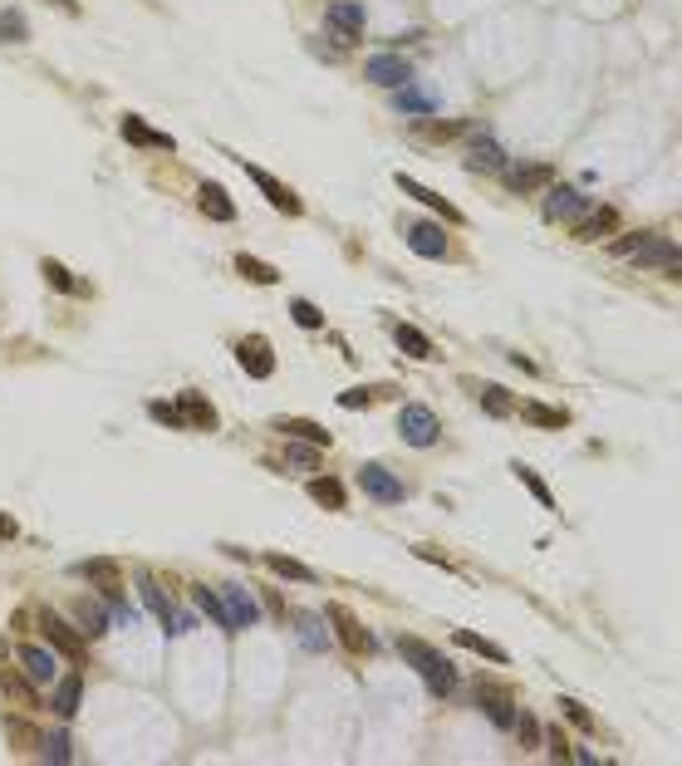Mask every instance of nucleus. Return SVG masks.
I'll return each instance as SVG.
<instances>
[{"instance_id": "obj_1", "label": "nucleus", "mask_w": 682, "mask_h": 766, "mask_svg": "<svg viewBox=\"0 0 682 766\" xmlns=\"http://www.w3.org/2000/svg\"><path fill=\"white\" fill-rule=\"evenodd\" d=\"M398 653H403V659L422 673V683H428L432 698H452V692H457V663L447 659V653H437L432 643L403 634V639H398Z\"/></svg>"}, {"instance_id": "obj_2", "label": "nucleus", "mask_w": 682, "mask_h": 766, "mask_svg": "<svg viewBox=\"0 0 682 766\" xmlns=\"http://www.w3.org/2000/svg\"><path fill=\"white\" fill-rule=\"evenodd\" d=\"M359 492L369 496V502H379V506L408 502V482L398 477V472H388L383 462H363L359 467Z\"/></svg>"}, {"instance_id": "obj_3", "label": "nucleus", "mask_w": 682, "mask_h": 766, "mask_svg": "<svg viewBox=\"0 0 682 766\" xmlns=\"http://www.w3.org/2000/svg\"><path fill=\"white\" fill-rule=\"evenodd\" d=\"M398 433H403L408 447H432L437 437H442V423H437V413L428 403H403V413H398Z\"/></svg>"}, {"instance_id": "obj_4", "label": "nucleus", "mask_w": 682, "mask_h": 766, "mask_svg": "<svg viewBox=\"0 0 682 766\" xmlns=\"http://www.w3.org/2000/svg\"><path fill=\"white\" fill-rule=\"evenodd\" d=\"M241 173H246V177L255 182V187L265 192V202H271L275 212H285V216H300V212H304V202L295 197V192H290V187H285V182H280V177H271V173H265V167H255L251 157H241Z\"/></svg>"}, {"instance_id": "obj_5", "label": "nucleus", "mask_w": 682, "mask_h": 766, "mask_svg": "<svg viewBox=\"0 0 682 766\" xmlns=\"http://www.w3.org/2000/svg\"><path fill=\"white\" fill-rule=\"evenodd\" d=\"M633 261H638V265H657V271H663L667 281H682L677 241H673V236H657V231H648V241H643V246L633 251Z\"/></svg>"}, {"instance_id": "obj_6", "label": "nucleus", "mask_w": 682, "mask_h": 766, "mask_svg": "<svg viewBox=\"0 0 682 766\" xmlns=\"http://www.w3.org/2000/svg\"><path fill=\"white\" fill-rule=\"evenodd\" d=\"M324 624H334V639L344 643L349 653H373V634H363V624L344 610V604H329V610H324Z\"/></svg>"}, {"instance_id": "obj_7", "label": "nucleus", "mask_w": 682, "mask_h": 766, "mask_svg": "<svg viewBox=\"0 0 682 766\" xmlns=\"http://www.w3.org/2000/svg\"><path fill=\"white\" fill-rule=\"evenodd\" d=\"M403 236H408V246L418 255H428V261H447V255H452V241H447V231L437 222H408Z\"/></svg>"}, {"instance_id": "obj_8", "label": "nucleus", "mask_w": 682, "mask_h": 766, "mask_svg": "<svg viewBox=\"0 0 682 766\" xmlns=\"http://www.w3.org/2000/svg\"><path fill=\"white\" fill-rule=\"evenodd\" d=\"M20 668H25V678L35 688H50L59 678V653L50 643H25V649H20Z\"/></svg>"}, {"instance_id": "obj_9", "label": "nucleus", "mask_w": 682, "mask_h": 766, "mask_svg": "<svg viewBox=\"0 0 682 766\" xmlns=\"http://www.w3.org/2000/svg\"><path fill=\"white\" fill-rule=\"evenodd\" d=\"M324 25L334 30L344 45H354L363 35V5H359V0H329V5H324Z\"/></svg>"}, {"instance_id": "obj_10", "label": "nucleus", "mask_w": 682, "mask_h": 766, "mask_svg": "<svg viewBox=\"0 0 682 766\" xmlns=\"http://www.w3.org/2000/svg\"><path fill=\"white\" fill-rule=\"evenodd\" d=\"M40 629H44V643H50L59 659L84 663V634H79V629H69L59 614H40Z\"/></svg>"}, {"instance_id": "obj_11", "label": "nucleus", "mask_w": 682, "mask_h": 766, "mask_svg": "<svg viewBox=\"0 0 682 766\" xmlns=\"http://www.w3.org/2000/svg\"><path fill=\"white\" fill-rule=\"evenodd\" d=\"M236 363L251 373V379H271L275 373V354H271V339L265 334H246L236 344Z\"/></svg>"}, {"instance_id": "obj_12", "label": "nucleus", "mask_w": 682, "mask_h": 766, "mask_svg": "<svg viewBox=\"0 0 682 766\" xmlns=\"http://www.w3.org/2000/svg\"><path fill=\"white\" fill-rule=\"evenodd\" d=\"M222 604H226V614H231V629H255L261 624V604H255V594L246 590V585H222Z\"/></svg>"}, {"instance_id": "obj_13", "label": "nucleus", "mask_w": 682, "mask_h": 766, "mask_svg": "<svg viewBox=\"0 0 682 766\" xmlns=\"http://www.w3.org/2000/svg\"><path fill=\"white\" fill-rule=\"evenodd\" d=\"M363 75H369V84H383V89H403V84H412V79H418V75H412V65H408L403 55H373Z\"/></svg>"}, {"instance_id": "obj_14", "label": "nucleus", "mask_w": 682, "mask_h": 766, "mask_svg": "<svg viewBox=\"0 0 682 766\" xmlns=\"http://www.w3.org/2000/svg\"><path fill=\"white\" fill-rule=\"evenodd\" d=\"M589 206L579 187H565V182H555L550 192H545V222H575V216Z\"/></svg>"}, {"instance_id": "obj_15", "label": "nucleus", "mask_w": 682, "mask_h": 766, "mask_svg": "<svg viewBox=\"0 0 682 766\" xmlns=\"http://www.w3.org/2000/svg\"><path fill=\"white\" fill-rule=\"evenodd\" d=\"M177 418H182V428H192V433H216V408L206 403L197 388L177 393Z\"/></svg>"}, {"instance_id": "obj_16", "label": "nucleus", "mask_w": 682, "mask_h": 766, "mask_svg": "<svg viewBox=\"0 0 682 766\" xmlns=\"http://www.w3.org/2000/svg\"><path fill=\"white\" fill-rule=\"evenodd\" d=\"M79 698H84V673H59L50 683V712L64 717V722L79 712Z\"/></svg>"}, {"instance_id": "obj_17", "label": "nucleus", "mask_w": 682, "mask_h": 766, "mask_svg": "<svg viewBox=\"0 0 682 766\" xmlns=\"http://www.w3.org/2000/svg\"><path fill=\"white\" fill-rule=\"evenodd\" d=\"M501 182L516 192V197H526V192H535V187L550 182V167H545V163H506L501 167Z\"/></svg>"}, {"instance_id": "obj_18", "label": "nucleus", "mask_w": 682, "mask_h": 766, "mask_svg": "<svg viewBox=\"0 0 682 766\" xmlns=\"http://www.w3.org/2000/svg\"><path fill=\"white\" fill-rule=\"evenodd\" d=\"M138 590H143V604H148V610L157 614V624H163V634H167V639H173V634H182V629H177V610L167 604L163 585H157L153 575H138Z\"/></svg>"}, {"instance_id": "obj_19", "label": "nucleus", "mask_w": 682, "mask_h": 766, "mask_svg": "<svg viewBox=\"0 0 682 766\" xmlns=\"http://www.w3.org/2000/svg\"><path fill=\"white\" fill-rule=\"evenodd\" d=\"M614 226H618V212H614V206H584V212L575 216V241H599V236H608Z\"/></svg>"}, {"instance_id": "obj_20", "label": "nucleus", "mask_w": 682, "mask_h": 766, "mask_svg": "<svg viewBox=\"0 0 682 766\" xmlns=\"http://www.w3.org/2000/svg\"><path fill=\"white\" fill-rule=\"evenodd\" d=\"M118 133H124L128 143H138V148H153V153H173L177 143H173V133H157V128H148L138 114H128L124 124H118Z\"/></svg>"}, {"instance_id": "obj_21", "label": "nucleus", "mask_w": 682, "mask_h": 766, "mask_svg": "<svg viewBox=\"0 0 682 766\" xmlns=\"http://www.w3.org/2000/svg\"><path fill=\"white\" fill-rule=\"evenodd\" d=\"M271 428H275V433H285V437H295V443H310V447H320V453H324L329 443H334V433H329V428H320L314 418H275Z\"/></svg>"}, {"instance_id": "obj_22", "label": "nucleus", "mask_w": 682, "mask_h": 766, "mask_svg": "<svg viewBox=\"0 0 682 766\" xmlns=\"http://www.w3.org/2000/svg\"><path fill=\"white\" fill-rule=\"evenodd\" d=\"M393 182H398V187H403V192H408V197H412V202L432 206V212H437V216H447V222H461V212H457V206H452V202H447V197H437V192H432V187H422V182H418V177L398 173Z\"/></svg>"}, {"instance_id": "obj_23", "label": "nucleus", "mask_w": 682, "mask_h": 766, "mask_svg": "<svg viewBox=\"0 0 682 766\" xmlns=\"http://www.w3.org/2000/svg\"><path fill=\"white\" fill-rule=\"evenodd\" d=\"M467 163H471V173H501V167H506V153H501V143H496V138L477 133V138H471V148H467Z\"/></svg>"}, {"instance_id": "obj_24", "label": "nucleus", "mask_w": 682, "mask_h": 766, "mask_svg": "<svg viewBox=\"0 0 682 766\" xmlns=\"http://www.w3.org/2000/svg\"><path fill=\"white\" fill-rule=\"evenodd\" d=\"M393 114H403V118H432V114H437V99H432V94H422L418 84H403V89H393Z\"/></svg>"}, {"instance_id": "obj_25", "label": "nucleus", "mask_w": 682, "mask_h": 766, "mask_svg": "<svg viewBox=\"0 0 682 766\" xmlns=\"http://www.w3.org/2000/svg\"><path fill=\"white\" fill-rule=\"evenodd\" d=\"M192 600H197V610H202V614H212V624H216V629H226V634H236V629H231V614H226V604H222V590H212V585H192Z\"/></svg>"}, {"instance_id": "obj_26", "label": "nucleus", "mask_w": 682, "mask_h": 766, "mask_svg": "<svg viewBox=\"0 0 682 766\" xmlns=\"http://www.w3.org/2000/svg\"><path fill=\"white\" fill-rule=\"evenodd\" d=\"M202 212L212 216V222H236V206H231V197H226V187H216V182H202Z\"/></svg>"}, {"instance_id": "obj_27", "label": "nucleus", "mask_w": 682, "mask_h": 766, "mask_svg": "<svg viewBox=\"0 0 682 766\" xmlns=\"http://www.w3.org/2000/svg\"><path fill=\"white\" fill-rule=\"evenodd\" d=\"M477 702H481V712L486 717H491V722L496 727H510V722H516V712H510V698H506V692L501 688H477Z\"/></svg>"}, {"instance_id": "obj_28", "label": "nucleus", "mask_w": 682, "mask_h": 766, "mask_svg": "<svg viewBox=\"0 0 682 766\" xmlns=\"http://www.w3.org/2000/svg\"><path fill=\"white\" fill-rule=\"evenodd\" d=\"M393 339L408 359H432V339L418 330V324H393Z\"/></svg>"}, {"instance_id": "obj_29", "label": "nucleus", "mask_w": 682, "mask_h": 766, "mask_svg": "<svg viewBox=\"0 0 682 766\" xmlns=\"http://www.w3.org/2000/svg\"><path fill=\"white\" fill-rule=\"evenodd\" d=\"M310 496L324 511H344V502H349V492H344V482H339V477H314L310 482Z\"/></svg>"}, {"instance_id": "obj_30", "label": "nucleus", "mask_w": 682, "mask_h": 766, "mask_svg": "<svg viewBox=\"0 0 682 766\" xmlns=\"http://www.w3.org/2000/svg\"><path fill=\"white\" fill-rule=\"evenodd\" d=\"M295 629H300V643L310 653H324L329 649V634H324V614H295Z\"/></svg>"}, {"instance_id": "obj_31", "label": "nucleus", "mask_w": 682, "mask_h": 766, "mask_svg": "<svg viewBox=\"0 0 682 766\" xmlns=\"http://www.w3.org/2000/svg\"><path fill=\"white\" fill-rule=\"evenodd\" d=\"M510 472H516V482L526 486V492H530V496H535V502H540L545 511H555V492L540 482V472H535V467H526V462H510Z\"/></svg>"}, {"instance_id": "obj_32", "label": "nucleus", "mask_w": 682, "mask_h": 766, "mask_svg": "<svg viewBox=\"0 0 682 766\" xmlns=\"http://www.w3.org/2000/svg\"><path fill=\"white\" fill-rule=\"evenodd\" d=\"M265 565L275 570L280 580H300V585H320V575H314L304 561H290V555H265Z\"/></svg>"}, {"instance_id": "obj_33", "label": "nucleus", "mask_w": 682, "mask_h": 766, "mask_svg": "<svg viewBox=\"0 0 682 766\" xmlns=\"http://www.w3.org/2000/svg\"><path fill=\"white\" fill-rule=\"evenodd\" d=\"M452 639L461 643V649H471V653H481V659H491V663H506V659H510V653L501 649V643H491V639L471 634V629H452Z\"/></svg>"}, {"instance_id": "obj_34", "label": "nucleus", "mask_w": 682, "mask_h": 766, "mask_svg": "<svg viewBox=\"0 0 682 766\" xmlns=\"http://www.w3.org/2000/svg\"><path fill=\"white\" fill-rule=\"evenodd\" d=\"M25 40H30V20L15 5H5L0 10V45H25Z\"/></svg>"}, {"instance_id": "obj_35", "label": "nucleus", "mask_w": 682, "mask_h": 766, "mask_svg": "<svg viewBox=\"0 0 682 766\" xmlns=\"http://www.w3.org/2000/svg\"><path fill=\"white\" fill-rule=\"evenodd\" d=\"M393 393V388L388 383H363V388H344V393H339V408H369V403H379V398H388Z\"/></svg>"}, {"instance_id": "obj_36", "label": "nucleus", "mask_w": 682, "mask_h": 766, "mask_svg": "<svg viewBox=\"0 0 682 766\" xmlns=\"http://www.w3.org/2000/svg\"><path fill=\"white\" fill-rule=\"evenodd\" d=\"M79 634H84V639L108 634V610H104V604H94V600L79 604Z\"/></svg>"}, {"instance_id": "obj_37", "label": "nucleus", "mask_w": 682, "mask_h": 766, "mask_svg": "<svg viewBox=\"0 0 682 766\" xmlns=\"http://www.w3.org/2000/svg\"><path fill=\"white\" fill-rule=\"evenodd\" d=\"M236 271L246 275V281H255V285H275V281H280V271H275L271 261H255V255H246V251L236 255Z\"/></svg>"}, {"instance_id": "obj_38", "label": "nucleus", "mask_w": 682, "mask_h": 766, "mask_svg": "<svg viewBox=\"0 0 682 766\" xmlns=\"http://www.w3.org/2000/svg\"><path fill=\"white\" fill-rule=\"evenodd\" d=\"M481 408L491 413V418H510V413H516V403H510V388L486 383V388H481Z\"/></svg>"}, {"instance_id": "obj_39", "label": "nucleus", "mask_w": 682, "mask_h": 766, "mask_svg": "<svg viewBox=\"0 0 682 766\" xmlns=\"http://www.w3.org/2000/svg\"><path fill=\"white\" fill-rule=\"evenodd\" d=\"M40 275H44V281H50L54 290H69V295H89V285H79V281H74V275H69L59 261H40Z\"/></svg>"}, {"instance_id": "obj_40", "label": "nucleus", "mask_w": 682, "mask_h": 766, "mask_svg": "<svg viewBox=\"0 0 682 766\" xmlns=\"http://www.w3.org/2000/svg\"><path fill=\"white\" fill-rule=\"evenodd\" d=\"M526 423H535V428H565L569 413L565 408H545V403H526Z\"/></svg>"}, {"instance_id": "obj_41", "label": "nucleus", "mask_w": 682, "mask_h": 766, "mask_svg": "<svg viewBox=\"0 0 682 766\" xmlns=\"http://www.w3.org/2000/svg\"><path fill=\"white\" fill-rule=\"evenodd\" d=\"M290 314H295L300 330H324V314H320L314 300H290Z\"/></svg>"}, {"instance_id": "obj_42", "label": "nucleus", "mask_w": 682, "mask_h": 766, "mask_svg": "<svg viewBox=\"0 0 682 766\" xmlns=\"http://www.w3.org/2000/svg\"><path fill=\"white\" fill-rule=\"evenodd\" d=\"M79 575L104 580V594H108V590H118V565H114V561H84V565H79Z\"/></svg>"}, {"instance_id": "obj_43", "label": "nucleus", "mask_w": 682, "mask_h": 766, "mask_svg": "<svg viewBox=\"0 0 682 766\" xmlns=\"http://www.w3.org/2000/svg\"><path fill=\"white\" fill-rule=\"evenodd\" d=\"M40 747H44V751H40V757H44V761H59V766H64L69 757H74V751H69V737H64V732L44 737V741H40Z\"/></svg>"}, {"instance_id": "obj_44", "label": "nucleus", "mask_w": 682, "mask_h": 766, "mask_svg": "<svg viewBox=\"0 0 682 766\" xmlns=\"http://www.w3.org/2000/svg\"><path fill=\"white\" fill-rule=\"evenodd\" d=\"M290 462H295V467H304V472H314V467H320V447L295 443V437H290Z\"/></svg>"}, {"instance_id": "obj_45", "label": "nucleus", "mask_w": 682, "mask_h": 766, "mask_svg": "<svg viewBox=\"0 0 682 766\" xmlns=\"http://www.w3.org/2000/svg\"><path fill=\"white\" fill-rule=\"evenodd\" d=\"M559 708H565V717L579 727V732H594V717L584 712V702H575V698H559Z\"/></svg>"}, {"instance_id": "obj_46", "label": "nucleus", "mask_w": 682, "mask_h": 766, "mask_svg": "<svg viewBox=\"0 0 682 766\" xmlns=\"http://www.w3.org/2000/svg\"><path fill=\"white\" fill-rule=\"evenodd\" d=\"M148 418H153V423H163V428H177V433H182L177 403H148Z\"/></svg>"}, {"instance_id": "obj_47", "label": "nucleus", "mask_w": 682, "mask_h": 766, "mask_svg": "<svg viewBox=\"0 0 682 766\" xmlns=\"http://www.w3.org/2000/svg\"><path fill=\"white\" fill-rule=\"evenodd\" d=\"M643 241H648V231H624V236H618L608 251H614V255H633V251L643 246Z\"/></svg>"}, {"instance_id": "obj_48", "label": "nucleus", "mask_w": 682, "mask_h": 766, "mask_svg": "<svg viewBox=\"0 0 682 766\" xmlns=\"http://www.w3.org/2000/svg\"><path fill=\"white\" fill-rule=\"evenodd\" d=\"M510 727H516V732H520V741H526V747H535V741H540V722H535L530 712H520V717H516V722H510Z\"/></svg>"}, {"instance_id": "obj_49", "label": "nucleus", "mask_w": 682, "mask_h": 766, "mask_svg": "<svg viewBox=\"0 0 682 766\" xmlns=\"http://www.w3.org/2000/svg\"><path fill=\"white\" fill-rule=\"evenodd\" d=\"M545 747H550V757H555V761H565V757H569V741H565V732H555V727L545 732Z\"/></svg>"}, {"instance_id": "obj_50", "label": "nucleus", "mask_w": 682, "mask_h": 766, "mask_svg": "<svg viewBox=\"0 0 682 766\" xmlns=\"http://www.w3.org/2000/svg\"><path fill=\"white\" fill-rule=\"evenodd\" d=\"M0 536H15V521H5V516H0Z\"/></svg>"}, {"instance_id": "obj_51", "label": "nucleus", "mask_w": 682, "mask_h": 766, "mask_svg": "<svg viewBox=\"0 0 682 766\" xmlns=\"http://www.w3.org/2000/svg\"><path fill=\"white\" fill-rule=\"evenodd\" d=\"M54 5H64V10H69V15H79V5H74V0H54Z\"/></svg>"}]
</instances>
